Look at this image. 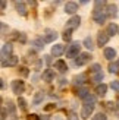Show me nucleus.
Returning a JSON list of instances; mask_svg holds the SVG:
<instances>
[{"instance_id":"13","label":"nucleus","mask_w":119,"mask_h":120,"mask_svg":"<svg viewBox=\"0 0 119 120\" xmlns=\"http://www.w3.org/2000/svg\"><path fill=\"white\" fill-rule=\"evenodd\" d=\"M15 8H16V10H18L19 15H22V16L27 15V4L24 2H15Z\"/></svg>"},{"instance_id":"37","label":"nucleus","mask_w":119,"mask_h":120,"mask_svg":"<svg viewBox=\"0 0 119 120\" xmlns=\"http://www.w3.org/2000/svg\"><path fill=\"white\" fill-rule=\"evenodd\" d=\"M8 107H9V111H10V113H13V111H15V109H13V104H12L10 101L8 103Z\"/></svg>"},{"instance_id":"21","label":"nucleus","mask_w":119,"mask_h":120,"mask_svg":"<svg viewBox=\"0 0 119 120\" xmlns=\"http://www.w3.org/2000/svg\"><path fill=\"white\" fill-rule=\"evenodd\" d=\"M116 10H118L116 4H115V3H110V4H109V10H107V13H109L110 16H116V15H118V12H116Z\"/></svg>"},{"instance_id":"4","label":"nucleus","mask_w":119,"mask_h":120,"mask_svg":"<svg viewBox=\"0 0 119 120\" xmlns=\"http://www.w3.org/2000/svg\"><path fill=\"white\" fill-rule=\"evenodd\" d=\"M91 72H93V82H102L103 79V72H102V68H100V64H93L91 68Z\"/></svg>"},{"instance_id":"25","label":"nucleus","mask_w":119,"mask_h":120,"mask_svg":"<svg viewBox=\"0 0 119 120\" xmlns=\"http://www.w3.org/2000/svg\"><path fill=\"white\" fill-rule=\"evenodd\" d=\"M63 40H65V41H71V40H72V31H71V29H65Z\"/></svg>"},{"instance_id":"19","label":"nucleus","mask_w":119,"mask_h":120,"mask_svg":"<svg viewBox=\"0 0 119 120\" xmlns=\"http://www.w3.org/2000/svg\"><path fill=\"white\" fill-rule=\"evenodd\" d=\"M43 100H44V92H43V91H38L37 94L34 95L32 104H34V105H38V104H40V103H41V101H43Z\"/></svg>"},{"instance_id":"34","label":"nucleus","mask_w":119,"mask_h":120,"mask_svg":"<svg viewBox=\"0 0 119 120\" xmlns=\"http://www.w3.org/2000/svg\"><path fill=\"white\" fill-rule=\"evenodd\" d=\"M68 119H69V120H79V119H78V116H76L75 113H69V116H68Z\"/></svg>"},{"instance_id":"40","label":"nucleus","mask_w":119,"mask_h":120,"mask_svg":"<svg viewBox=\"0 0 119 120\" xmlns=\"http://www.w3.org/2000/svg\"><path fill=\"white\" fill-rule=\"evenodd\" d=\"M56 120H63V119H56Z\"/></svg>"},{"instance_id":"16","label":"nucleus","mask_w":119,"mask_h":120,"mask_svg":"<svg viewBox=\"0 0 119 120\" xmlns=\"http://www.w3.org/2000/svg\"><path fill=\"white\" fill-rule=\"evenodd\" d=\"M96 92H97L99 97H104L106 92H107V85H106V83H100V85H97Z\"/></svg>"},{"instance_id":"39","label":"nucleus","mask_w":119,"mask_h":120,"mask_svg":"<svg viewBox=\"0 0 119 120\" xmlns=\"http://www.w3.org/2000/svg\"><path fill=\"white\" fill-rule=\"evenodd\" d=\"M41 120H49V119H47V116H46V117H44V119H41Z\"/></svg>"},{"instance_id":"30","label":"nucleus","mask_w":119,"mask_h":120,"mask_svg":"<svg viewBox=\"0 0 119 120\" xmlns=\"http://www.w3.org/2000/svg\"><path fill=\"white\" fill-rule=\"evenodd\" d=\"M110 88H112V89H115V91H118V92H119V81H113V82L110 83Z\"/></svg>"},{"instance_id":"6","label":"nucleus","mask_w":119,"mask_h":120,"mask_svg":"<svg viewBox=\"0 0 119 120\" xmlns=\"http://www.w3.org/2000/svg\"><path fill=\"white\" fill-rule=\"evenodd\" d=\"M12 51H13V47H12V44H6L3 45L2 51H0V63L4 62L6 59H9L12 56Z\"/></svg>"},{"instance_id":"43","label":"nucleus","mask_w":119,"mask_h":120,"mask_svg":"<svg viewBox=\"0 0 119 120\" xmlns=\"http://www.w3.org/2000/svg\"><path fill=\"white\" fill-rule=\"evenodd\" d=\"M0 28H2V23H0Z\"/></svg>"},{"instance_id":"20","label":"nucleus","mask_w":119,"mask_h":120,"mask_svg":"<svg viewBox=\"0 0 119 120\" xmlns=\"http://www.w3.org/2000/svg\"><path fill=\"white\" fill-rule=\"evenodd\" d=\"M104 57L107 59V60H113L115 57H116V51L113 50V49H104Z\"/></svg>"},{"instance_id":"1","label":"nucleus","mask_w":119,"mask_h":120,"mask_svg":"<svg viewBox=\"0 0 119 120\" xmlns=\"http://www.w3.org/2000/svg\"><path fill=\"white\" fill-rule=\"evenodd\" d=\"M104 6H106V2H96L94 3V10H93V19L94 22H97V23H103L106 21V9H104Z\"/></svg>"},{"instance_id":"10","label":"nucleus","mask_w":119,"mask_h":120,"mask_svg":"<svg viewBox=\"0 0 119 120\" xmlns=\"http://www.w3.org/2000/svg\"><path fill=\"white\" fill-rule=\"evenodd\" d=\"M76 10H78V4H76L75 2H68L66 4H65V12H66V13L74 15Z\"/></svg>"},{"instance_id":"36","label":"nucleus","mask_w":119,"mask_h":120,"mask_svg":"<svg viewBox=\"0 0 119 120\" xmlns=\"http://www.w3.org/2000/svg\"><path fill=\"white\" fill-rule=\"evenodd\" d=\"M4 8H6V2H3V0H0V13H3Z\"/></svg>"},{"instance_id":"32","label":"nucleus","mask_w":119,"mask_h":120,"mask_svg":"<svg viewBox=\"0 0 119 120\" xmlns=\"http://www.w3.org/2000/svg\"><path fill=\"white\" fill-rule=\"evenodd\" d=\"M27 120H40V117L37 114H28L27 116Z\"/></svg>"},{"instance_id":"27","label":"nucleus","mask_w":119,"mask_h":120,"mask_svg":"<svg viewBox=\"0 0 119 120\" xmlns=\"http://www.w3.org/2000/svg\"><path fill=\"white\" fill-rule=\"evenodd\" d=\"M18 104H19V107H21V110H24V111L27 110V101L24 100V98H21V97H19V100H18Z\"/></svg>"},{"instance_id":"44","label":"nucleus","mask_w":119,"mask_h":120,"mask_svg":"<svg viewBox=\"0 0 119 120\" xmlns=\"http://www.w3.org/2000/svg\"><path fill=\"white\" fill-rule=\"evenodd\" d=\"M118 66H119V62H118Z\"/></svg>"},{"instance_id":"15","label":"nucleus","mask_w":119,"mask_h":120,"mask_svg":"<svg viewBox=\"0 0 119 120\" xmlns=\"http://www.w3.org/2000/svg\"><path fill=\"white\" fill-rule=\"evenodd\" d=\"M109 41V35L106 34V32H100L99 34V37H97V44L102 47V45H106V43Z\"/></svg>"},{"instance_id":"41","label":"nucleus","mask_w":119,"mask_h":120,"mask_svg":"<svg viewBox=\"0 0 119 120\" xmlns=\"http://www.w3.org/2000/svg\"><path fill=\"white\" fill-rule=\"evenodd\" d=\"M118 34H119V28H118Z\"/></svg>"},{"instance_id":"31","label":"nucleus","mask_w":119,"mask_h":120,"mask_svg":"<svg viewBox=\"0 0 119 120\" xmlns=\"http://www.w3.org/2000/svg\"><path fill=\"white\" fill-rule=\"evenodd\" d=\"M55 109H56V104H49V105L44 107V111H52V110H55Z\"/></svg>"},{"instance_id":"28","label":"nucleus","mask_w":119,"mask_h":120,"mask_svg":"<svg viewBox=\"0 0 119 120\" xmlns=\"http://www.w3.org/2000/svg\"><path fill=\"white\" fill-rule=\"evenodd\" d=\"M32 45H35L38 50H41V49L44 47V45H43V41H41V40H35V41H32Z\"/></svg>"},{"instance_id":"14","label":"nucleus","mask_w":119,"mask_h":120,"mask_svg":"<svg viewBox=\"0 0 119 120\" xmlns=\"http://www.w3.org/2000/svg\"><path fill=\"white\" fill-rule=\"evenodd\" d=\"M55 68L60 72V73H65V72L68 70V64H66V62H63V60H56Z\"/></svg>"},{"instance_id":"2","label":"nucleus","mask_w":119,"mask_h":120,"mask_svg":"<svg viewBox=\"0 0 119 120\" xmlns=\"http://www.w3.org/2000/svg\"><path fill=\"white\" fill-rule=\"evenodd\" d=\"M94 107H96V97H93V95L85 97L84 98V105H82V110H81V117L82 119H88L93 114Z\"/></svg>"},{"instance_id":"8","label":"nucleus","mask_w":119,"mask_h":120,"mask_svg":"<svg viewBox=\"0 0 119 120\" xmlns=\"http://www.w3.org/2000/svg\"><path fill=\"white\" fill-rule=\"evenodd\" d=\"M79 23H81V18H79V16H72V18H71V19L66 22V28L72 31V29H76V28L79 26Z\"/></svg>"},{"instance_id":"33","label":"nucleus","mask_w":119,"mask_h":120,"mask_svg":"<svg viewBox=\"0 0 119 120\" xmlns=\"http://www.w3.org/2000/svg\"><path fill=\"white\" fill-rule=\"evenodd\" d=\"M19 73L24 75V76H27L28 75V69L27 68H19Z\"/></svg>"},{"instance_id":"12","label":"nucleus","mask_w":119,"mask_h":120,"mask_svg":"<svg viewBox=\"0 0 119 120\" xmlns=\"http://www.w3.org/2000/svg\"><path fill=\"white\" fill-rule=\"evenodd\" d=\"M18 63V57L16 56H10L9 59H6L4 62H2V66L3 68H12V66H15Z\"/></svg>"},{"instance_id":"18","label":"nucleus","mask_w":119,"mask_h":120,"mask_svg":"<svg viewBox=\"0 0 119 120\" xmlns=\"http://www.w3.org/2000/svg\"><path fill=\"white\" fill-rule=\"evenodd\" d=\"M106 34H107L109 37H110V35H116V34H118V25H116L115 22L109 23V26H107V31H106Z\"/></svg>"},{"instance_id":"3","label":"nucleus","mask_w":119,"mask_h":120,"mask_svg":"<svg viewBox=\"0 0 119 120\" xmlns=\"http://www.w3.org/2000/svg\"><path fill=\"white\" fill-rule=\"evenodd\" d=\"M79 50H81V44L76 41V43H72L69 47H68V50H66V57L69 59H75L76 56L79 54Z\"/></svg>"},{"instance_id":"23","label":"nucleus","mask_w":119,"mask_h":120,"mask_svg":"<svg viewBox=\"0 0 119 120\" xmlns=\"http://www.w3.org/2000/svg\"><path fill=\"white\" fill-rule=\"evenodd\" d=\"M76 94H78L79 98H85V97H88V89L87 88H79Z\"/></svg>"},{"instance_id":"22","label":"nucleus","mask_w":119,"mask_h":120,"mask_svg":"<svg viewBox=\"0 0 119 120\" xmlns=\"http://www.w3.org/2000/svg\"><path fill=\"white\" fill-rule=\"evenodd\" d=\"M84 45L87 47L88 50H93V49H94V45H93V38H91V37H85V40H84Z\"/></svg>"},{"instance_id":"9","label":"nucleus","mask_w":119,"mask_h":120,"mask_svg":"<svg viewBox=\"0 0 119 120\" xmlns=\"http://www.w3.org/2000/svg\"><path fill=\"white\" fill-rule=\"evenodd\" d=\"M57 38V32L53 31V29H46V34H44V41L46 43H53Z\"/></svg>"},{"instance_id":"26","label":"nucleus","mask_w":119,"mask_h":120,"mask_svg":"<svg viewBox=\"0 0 119 120\" xmlns=\"http://www.w3.org/2000/svg\"><path fill=\"white\" fill-rule=\"evenodd\" d=\"M109 70L112 72V73H118V70H119L118 63H110V64H109Z\"/></svg>"},{"instance_id":"17","label":"nucleus","mask_w":119,"mask_h":120,"mask_svg":"<svg viewBox=\"0 0 119 120\" xmlns=\"http://www.w3.org/2000/svg\"><path fill=\"white\" fill-rule=\"evenodd\" d=\"M43 79L47 81V82H52L53 79H55V72H53L52 69H46L44 73H43Z\"/></svg>"},{"instance_id":"11","label":"nucleus","mask_w":119,"mask_h":120,"mask_svg":"<svg viewBox=\"0 0 119 120\" xmlns=\"http://www.w3.org/2000/svg\"><path fill=\"white\" fill-rule=\"evenodd\" d=\"M63 51H65V45L56 44V45H53V49H52V54L55 56V57H59V56L63 54Z\"/></svg>"},{"instance_id":"38","label":"nucleus","mask_w":119,"mask_h":120,"mask_svg":"<svg viewBox=\"0 0 119 120\" xmlns=\"http://www.w3.org/2000/svg\"><path fill=\"white\" fill-rule=\"evenodd\" d=\"M3 88V79H0V89Z\"/></svg>"},{"instance_id":"7","label":"nucleus","mask_w":119,"mask_h":120,"mask_svg":"<svg viewBox=\"0 0 119 120\" xmlns=\"http://www.w3.org/2000/svg\"><path fill=\"white\" fill-rule=\"evenodd\" d=\"M76 57H78V59H75V64L76 66H84V64H87L91 60L90 53H81V54L76 56Z\"/></svg>"},{"instance_id":"29","label":"nucleus","mask_w":119,"mask_h":120,"mask_svg":"<svg viewBox=\"0 0 119 120\" xmlns=\"http://www.w3.org/2000/svg\"><path fill=\"white\" fill-rule=\"evenodd\" d=\"M93 120H107V117H106V114H103V113H99V114H96L93 117Z\"/></svg>"},{"instance_id":"5","label":"nucleus","mask_w":119,"mask_h":120,"mask_svg":"<svg viewBox=\"0 0 119 120\" xmlns=\"http://www.w3.org/2000/svg\"><path fill=\"white\" fill-rule=\"evenodd\" d=\"M12 91H13L16 95H21L24 91H25V83H24V81L16 79V81L12 82Z\"/></svg>"},{"instance_id":"24","label":"nucleus","mask_w":119,"mask_h":120,"mask_svg":"<svg viewBox=\"0 0 119 120\" xmlns=\"http://www.w3.org/2000/svg\"><path fill=\"white\" fill-rule=\"evenodd\" d=\"M84 79H85V75H84V73H81V75H78V76H75V78H74V82L76 83V85H81V83L84 82Z\"/></svg>"},{"instance_id":"35","label":"nucleus","mask_w":119,"mask_h":120,"mask_svg":"<svg viewBox=\"0 0 119 120\" xmlns=\"http://www.w3.org/2000/svg\"><path fill=\"white\" fill-rule=\"evenodd\" d=\"M6 117V110L4 109H2V107H0V120H3Z\"/></svg>"},{"instance_id":"42","label":"nucleus","mask_w":119,"mask_h":120,"mask_svg":"<svg viewBox=\"0 0 119 120\" xmlns=\"http://www.w3.org/2000/svg\"><path fill=\"white\" fill-rule=\"evenodd\" d=\"M0 103H2V98H0Z\"/></svg>"}]
</instances>
